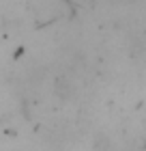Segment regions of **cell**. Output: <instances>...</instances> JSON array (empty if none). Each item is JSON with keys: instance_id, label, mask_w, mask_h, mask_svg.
Returning a JSON list of instances; mask_svg holds the SVG:
<instances>
[{"instance_id": "6da1fadb", "label": "cell", "mask_w": 146, "mask_h": 151, "mask_svg": "<svg viewBox=\"0 0 146 151\" xmlns=\"http://www.w3.org/2000/svg\"><path fill=\"white\" fill-rule=\"evenodd\" d=\"M73 91V86L67 82V78H60V80H56V93L58 95H62V97H67L69 93Z\"/></svg>"}]
</instances>
